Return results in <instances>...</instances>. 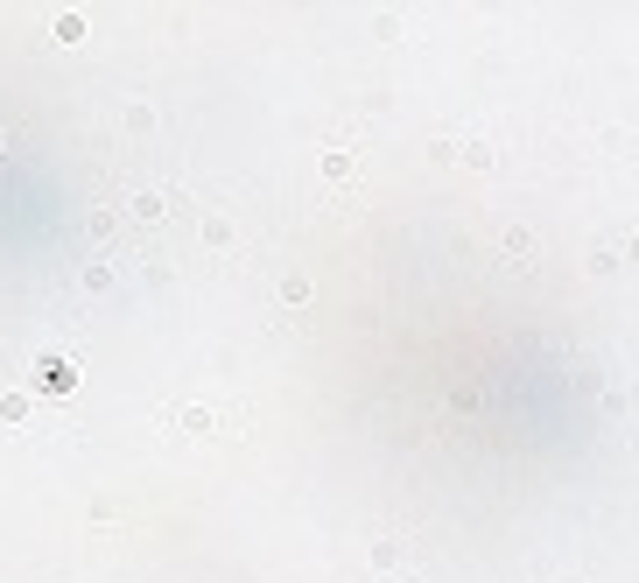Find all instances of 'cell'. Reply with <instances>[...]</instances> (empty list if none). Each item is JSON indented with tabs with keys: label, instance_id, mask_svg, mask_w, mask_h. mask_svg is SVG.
<instances>
[{
	"label": "cell",
	"instance_id": "obj_1",
	"mask_svg": "<svg viewBox=\"0 0 639 583\" xmlns=\"http://www.w3.org/2000/svg\"><path fill=\"white\" fill-rule=\"evenodd\" d=\"M36 373H43V394H71V380H78V373H71V359H43Z\"/></svg>",
	"mask_w": 639,
	"mask_h": 583
}]
</instances>
